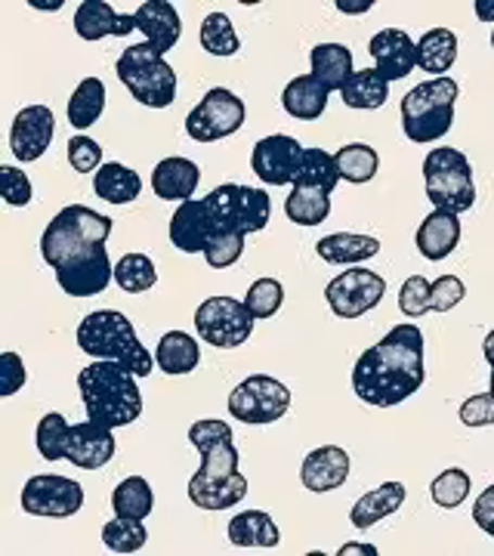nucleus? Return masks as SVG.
<instances>
[{
    "instance_id": "1",
    "label": "nucleus",
    "mask_w": 494,
    "mask_h": 556,
    "mask_svg": "<svg viewBox=\"0 0 494 556\" xmlns=\"http://www.w3.org/2000/svg\"><path fill=\"white\" fill-rule=\"evenodd\" d=\"M109 236L112 217L97 214L84 204H68L47 223L40 254L56 273V281L68 298L102 294L115 278V266L105 254Z\"/></svg>"
},
{
    "instance_id": "2",
    "label": "nucleus",
    "mask_w": 494,
    "mask_h": 556,
    "mask_svg": "<svg viewBox=\"0 0 494 556\" xmlns=\"http://www.w3.org/2000/svg\"><path fill=\"white\" fill-rule=\"evenodd\" d=\"M423 334L417 325H395L387 338L358 356L353 368V390L365 405L390 408L423 387Z\"/></svg>"
},
{
    "instance_id": "3",
    "label": "nucleus",
    "mask_w": 494,
    "mask_h": 556,
    "mask_svg": "<svg viewBox=\"0 0 494 556\" xmlns=\"http://www.w3.org/2000/svg\"><path fill=\"white\" fill-rule=\"evenodd\" d=\"M80 399L87 408V420L99 427H127L142 415V393L137 387V375L127 371L118 362H93L80 371Z\"/></svg>"
},
{
    "instance_id": "4",
    "label": "nucleus",
    "mask_w": 494,
    "mask_h": 556,
    "mask_svg": "<svg viewBox=\"0 0 494 556\" xmlns=\"http://www.w3.org/2000/svg\"><path fill=\"white\" fill-rule=\"evenodd\" d=\"M78 346L99 362H118L137 378H149L155 368V358L139 343L134 321L115 309H99L84 318L78 325Z\"/></svg>"
},
{
    "instance_id": "5",
    "label": "nucleus",
    "mask_w": 494,
    "mask_h": 556,
    "mask_svg": "<svg viewBox=\"0 0 494 556\" xmlns=\"http://www.w3.org/2000/svg\"><path fill=\"white\" fill-rule=\"evenodd\" d=\"M201 467L189 479V501L201 510H229L248 495V477L238 473V448L232 437L211 439L198 445Z\"/></svg>"
},
{
    "instance_id": "6",
    "label": "nucleus",
    "mask_w": 494,
    "mask_h": 556,
    "mask_svg": "<svg viewBox=\"0 0 494 556\" xmlns=\"http://www.w3.org/2000/svg\"><path fill=\"white\" fill-rule=\"evenodd\" d=\"M457 80L448 75L423 80L402 97V130L411 142H433L445 137L455 124Z\"/></svg>"
},
{
    "instance_id": "7",
    "label": "nucleus",
    "mask_w": 494,
    "mask_h": 556,
    "mask_svg": "<svg viewBox=\"0 0 494 556\" xmlns=\"http://www.w3.org/2000/svg\"><path fill=\"white\" fill-rule=\"evenodd\" d=\"M115 72H118V80L130 90V97L139 105L167 109L177 100V72L149 43L127 47L115 62Z\"/></svg>"
},
{
    "instance_id": "8",
    "label": "nucleus",
    "mask_w": 494,
    "mask_h": 556,
    "mask_svg": "<svg viewBox=\"0 0 494 556\" xmlns=\"http://www.w3.org/2000/svg\"><path fill=\"white\" fill-rule=\"evenodd\" d=\"M423 186L427 199L433 201L435 211L448 214H467L476 204L473 167L464 152L457 149H433L423 159Z\"/></svg>"
},
{
    "instance_id": "9",
    "label": "nucleus",
    "mask_w": 494,
    "mask_h": 556,
    "mask_svg": "<svg viewBox=\"0 0 494 556\" xmlns=\"http://www.w3.org/2000/svg\"><path fill=\"white\" fill-rule=\"evenodd\" d=\"M204 204L211 217L217 223V236L223 232H241L251 236L266 229L269 223V195L266 189L254 186H238V182H223L211 195H204Z\"/></svg>"
},
{
    "instance_id": "10",
    "label": "nucleus",
    "mask_w": 494,
    "mask_h": 556,
    "mask_svg": "<svg viewBox=\"0 0 494 556\" xmlns=\"http://www.w3.org/2000/svg\"><path fill=\"white\" fill-rule=\"evenodd\" d=\"M229 415L248 427H266L288 415L291 390L269 375H251L229 393Z\"/></svg>"
},
{
    "instance_id": "11",
    "label": "nucleus",
    "mask_w": 494,
    "mask_h": 556,
    "mask_svg": "<svg viewBox=\"0 0 494 556\" xmlns=\"http://www.w3.org/2000/svg\"><path fill=\"white\" fill-rule=\"evenodd\" d=\"M254 321L257 318L251 316L244 300L236 298H207L195 309L198 338L217 350H236L248 343L254 334Z\"/></svg>"
},
{
    "instance_id": "12",
    "label": "nucleus",
    "mask_w": 494,
    "mask_h": 556,
    "mask_svg": "<svg viewBox=\"0 0 494 556\" xmlns=\"http://www.w3.org/2000/svg\"><path fill=\"white\" fill-rule=\"evenodd\" d=\"M244 102L238 100L232 90L214 87L204 100L186 118V134L195 142H217L223 137H232L244 124Z\"/></svg>"
},
{
    "instance_id": "13",
    "label": "nucleus",
    "mask_w": 494,
    "mask_h": 556,
    "mask_svg": "<svg viewBox=\"0 0 494 556\" xmlns=\"http://www.w3.org/2000/svg\"><path fill=\"white\" fill-rule=\"evenodd\" d=\"M84 507V489L80 482L56 473H40L31 477L22 489V510L31 517L65 519L75 517Z\"/></svg>"
},
{
    "instance_id": "14",
    "label": "nucleus",
    "mask_w": 494,
    "mask_h": 556,
    "mask_svg": "<svg viewBox=\"0 0 494 556\" xmlns=\"http://www.w3.org/2000/svg\"><path fill=\"white\" fill-rule=\"evenodd\" d=\"M383 294H387V281L371 269H358V266L331 278L325 288V300L340 318H358L371 313Z\"/></svg>"
},
{
    "instance_id": "15",
    "label": "nucleus",
    "mask_w": 494,
    "mask_h": 556,
    "mask_svg": "<svg viewBox=\"0 0 494 556\" xmlns=\"http://www.w3.org/2000/svg\"><path fill=\"white\" fill-rule=\"evenodd\" d=\"M303 146L296 142L294 137L288 134H273V137L259 139L251 152V167L263 182L269 186H288L294 182L296 167H300V159H303Z\"/></svg>"
},
{
    "instance_id": "16",
    "label": "nucleus",
    "mask_w": 494,
    "mask_h": 556,
    "mask_svg": "<svg viewBox=\"0 0 494 556\" xmlns=\"http://www.w3.org/2000/svg\"><path fill=\"white\" fill-rule=\"evenodd\" d=\"M56 134V118L50 105H25L10 127V152L20 161H38Z\"/></svg>"
},
{
    "instance_id": "17",
    "label": "nucleus",
    "mask_w": 494,
    "mask_h": 556,
    "mask_svg": "<svg viewBox=\"0 0 494 556\" xmlns=\"http://www.w3.org/2000/svg\"><path fill=\"white\" fill-rule=\"evenodd\" d=\"M368 53L375 56L377 75L387 80V84L390 80L408 78L411 68L417 65V43L402 28H383V31H377L371 43H368Z\"/></svg>"
},
{
    "instance_id": "18",
    "label": "nucleus",
    "mask_w": 494,
    "mask_h": 556,
    "mask_svg": "<svg viewBox=\"0 0 494 556\" xmlns=\"http://www.w3.org/2000/svg\"><path fill=\"white\" fill-rule=\"evenodd\" d=\"M217 236L214 219L207 214V204L201 201H182L174 219H170V241L174 248L182 254H204V248L211 244V239Z\"/></svg>"
},
{
    "instance_id": "19",
    "label": "nucleus",
    "mask_w": 494,
    "mask_h": 556,
    "mask_svg": "<svg viewBox=\"0 0 494 556\" xmlns=\"http://www.w3.org/2000/svg\"><path fill=\"white\" fill-rule=\"evenodd\" d=\"M134 20H137V31L145 35V43L155 53L164 56V53H170L177 47L179 35H182V22H179V13L174 3H167V0H145V3L137 7Z\"/></svg>"
},
{
    "instance_id": "20",
    "label": "nucleus",
    "mask_w": 494,
    "mask_h": 556,
    "mask_svg": "<svg viewBox=\"0 0 494 556\" xmlns=\"http://www.w3.org/2000/svg\"><path fill=\"white\" fill-rule=\"evenodd\" d=\"M115 448L118 445H115L112 430L87 420V424H75L72 427L65 460L80 467V470H99V467H105L115 457Z\"/></svg>"
},
{
    "instance_id": "21",
    "label": "nucleus",
    "mask_w": 494,
    "mask_h": 556,
    "mask_svg": "<svg viewBox=\"0 0 494 556\" xmlns=\"http://www.w3.org/2000/svg\"><path fill=\"white\" fill-rule=\"evenodd\" d=\"M300 479L309 492H334L350 479V455L340 445H321L303 457Z\"/></svg>"
},
{
    "instance_id": "22",
    "label": "nucleus",
    "mask_w": 494,
    "mask_h": 556,
    "mask_svg": "<svg viewBox=\"0 0 494 556\" xmlns=\"http://www.w3.org/2000/svg\"><path fill=\"white\" fill-rule=\"evenodd\" d=\"M75 31L84 40H99L109 35L124 38V35L137 31V20L115 13L112 3H105V0H84L75 10Z\"/></svg>"
},
{
    "instance_id": "23",
    "label": "nucleus",
    "mask_w": 494,
    "mask_h": 556,
    "mask_svg": "<svg viewBox=\"0 0 494 556\" xmlns=\"http://www.w3.org/2000/svg\"><path fill=\"white\" fill-rule=\"evenodd\" d=\"M198 179H201V170L195 161L174 155V159L159 161V167L152 170V189L161 201H192Z\"/></svg>"
},
{
    "instance_id": "24",
    "label": "nucleus",
    "mask_w": 494,
    "mask_h": 556,
    "mask_svg": "<svg viewBox=\"0 0 494 556\" xmlns=\"http://www.w3.org/2000/svg\"><path fill=\"white\" fill-rule=\"evenodd\" d=\"M460 241V219L448 211H433L417 229V251L427 260H445Z\"/></svg>"
},
{
    "instance_id": "25",
    "label": "nucleus",
    "mask_w": 494,
    "mask_h": 556,
    "mask_svg": "<svg viewBox=\"0 0 494 556\" xmlns=\"http://www.w3.org/2000/svg\"><path fill=\"white\" fill-rule=\"evenodd\" d=\"M313 78L328 90H343L346 80L353 78V50L343 43H318L313 47Z\"/></svg>"
},
{
    "instance_id": "26",
    "label": "nucleus",
    "mask_w": 494,
    "mask_h": 556,
    "mask_svg": "<svg viewBox=\"0 0 494 556\" xmlns=\"http://www.w3.org/2000/svg\"><path fill=\"white\" fill-rule=\"evenodd\" d=\"M155 362L164 375L170 378H182V375H192L201 362V350H198V340L186 331H167L155 346Z\"/></svg>"
},
{
    "instance_id": "27",
    "label": "nucleus",
    "mask_w": 494,
    "mask_h": 556,
    "mask_svg": "<svg viewBox=\"0 0 494 556\" xmlns=\"http://www.w3.org/2000/svg\"><path fill=\"white\" fill-rule=\"evenodd\" d=\"M402 504H405V485L402 482H383V485H377L375 492L358 497L353 514H350V522L356 529H371L380 519L393 517Z\"/></svg>"
},
{
    "instance_id": "28",
    "label": "nucleus",
    "mask_w": 494,
    "mask_h": 556,
    "mask_svg": "<svg viewBox=\"0 0 494 556\" xmlns=\"http://www.w3.org/2000/svg\"><path fill=\"white\" fill-rule=\"evenodd\" d=\"M328 97H331V93H328L313 75H296V78L284 87L281 105H284V112H288L291 118L316 121L321 118V112L328 109Z\"/></svg>"
},
{
    "instance_id": "29",
    "label": "nucleus",
    "mask_w": 494,
    "mask_h": 556,
    "mask_svg": "<svg viewBox=\"0 0 494 556\" xmlns=\"http://www.w3.org/2000/svg\"><path fill=\"white\" fill-rule=\"evenodd\" d=\"M93 192L109 204H130L142 192V179H139L137 170L124 167L118 161H109V164L99 167L97 177H93Z\"/></svg>"
},
{
    "instance_id": "30",
    "label": "nucleus",
    "mask_w": 494,
    "mask_h": 556,
    "mask_svg": "<svg viewBox=\"0 0 494 556\" xmlns=\"http://www.w3.org/2000/svg\"><path fill=\"white\" fill-rule=\"evenodd\" d=\"M316 254L325 263L350 266V263H362V260H371L375 254H380V241L371 239V236H356V232H337V236L318 241Z\"/></svg>"
},
{
    "instance_id": "31",
    "label": "nucleus",
    "mask_w": 494,
    "mask_h": 556,
    "mask_svg": "<svg viewBox=\"0 0 494 556\" xmlns=\"http://www.w3.org/2000/svg\"><path fill=\"white\" fill-rule=\"evenodd\" d=\"M229 541L236 547H259V551H269V547H278V526L276 519L263 510H248V514H238L232 522H229Z\"/></svg>"
},
{
    "instance_id": "32",
    "label": "nucleus",
    "mask_w": 494,
    "mask_h": 556,
    "mask_svg": "<svg viewBox=\"0 0 494 556\" xmlns=\"http://www.w3.org/2000/svg\"><path fill=\"white\" fill-rule=\"evenodd\" d=\"M457 60V38L455 31L448 28H430L420 43H417V65L427 72V75H435V78H445V72L455 65Z\"/></svg>"
},
{
    "instance_id": "33",
    "label": "nucleus",
    "mask_w": 494,
    "mask_h": 556,
    "mask_svg": "<svg viewBox=\"0 0 494 556\" xmlns=\"http://www.w3.org/2000/svg\"><path fill=\"white\" fill-rule=\"evenodd\" d=\"M337 182H340V170L334 155H328L325 149H306L294 174V189H318L331 195Z\"/></svg>"
},
{
    "instance_id": "34",
    "label": "nucleus",
    "mask_w": 494,
    "mask_h": 556,
    "mask_svg": "<svg viewBox=\"0 0 494 556\" xmlns=\"http://www.w3.org/2000/svg\"><path fill=\"white\" fill-rule=\"evenodd\" d=\"M102 109H105V84L99 78H84L68 100V121L75 130H87L97 124Z\"/></svg>"
},
{
    "instance_id": "35",
    "label": "nucleus",
    "mask_w": 494,
    "mask_h": 556,
    "mask_svg": "<svg viewBox=\"0 0 494 556\" xmlns=\"http://www.w3.org/2000/svg\"><path fill=\"white\" fill-rule=\"evenodd\" d=\"M340 97L350 109H380L390 97V84L377 75V68H362V72H353V78L346 80Z\"/></svg>"
},
{
    "instance_id": "36",
    "label": "nucleus",
    "mask_w": 494,
    "mask_h": 556,
    "mask_svg": "<svg viewBox=\"0 0 494 556\" xmlns=\"http://www.w3.org/2000/svg\"><path fill=\"white\" fill-rule=\"evenodd\" d=\"M152 507H155V495H152V485L142 477H127L112 492V510H115V517L145 519L152 514Z\"/></svg>"
},
{
    "instance_id": "37",
    "label": "nucleus",
    "mask_w": 494,
    "mask_h": 556,
    "mask_svg": "<svg viewBox=\"0 0 494 556\" xmlns=\"http://www.w3.org/2000/svg\"><path fill=\"white\" fill-rule=\"evenodd\" d=\"M284 214L296 226H321L331 214V195L318 189H294L284 201Z\"/></svg>"
},
{
    "instance_id": "38",
    "label": "nucleus",
    "mask_w": 494,
    "mask_h": 556,
    "mask_svg": "<svg viewBox=\"0 0 494 556\" xmlns=\"http://www.w3.org/2000/svg\"><path fill=\"white\" fill-rule=\"evenodd\" d=\"M334 159L340 179H346V182H368V179H375L377 167H380V155H377L371 146H365V142L343 146Z\"/></svg>"
},
{
    "instance_id": "39",
    "label": "nucleus",
    "mask_w": 494,
    "mask_h": 556,
    "mask_svg": "<svg viewBox=\"0 0 494 556\" xmlns=\"http://www.w3.org/2000/svg\"><path fill=\"white\" fill-rule=\"evenodd\" d=\"M115 281L127 294H142L159 281V273H155V263L149 260V254H124L115 266Z\"/></svg>"
},
{
    "instance_id": "40",
    "label": "nucleus",
    "mask_w": 494,
    "mask_h": 556,
    "mask_svg": "<svg viewBox=\"0 0 494 556\" xmlns=\"http://www.w3.org/2000/svg\"><path fill=\"white\" fill-rule=\"evenodd\" d=\"M201 47L211 53V56H236L241 40H238L232 20L226 13H211L201 22Z\"/></svg>"
},
{
    "instance_id": "41",
    "label": "nucleus",
    "mask_w": 494,
    "mask_h": 556,
    "mask_svg": "<svg viewBox=\"0 0 494 556\" xmlns=\"http://www.w3.org/2000/svg\"><path fill=\"white\" fill-rule=\"evenodd\" d=\"M145 538L149 535H145L142 519L115 517L102 526V544H105L112 554H137V551H142Z\"/></svg>"
},
{
    "instance_id": "42",
    "label": "nucleus",
    "mask_w": 494,
    "mask_h": 556,
    "mask_svg": "<svg viewBox=\"0 0 494 556\" xmlns=\"http://www.w3.org/2000/svg\"><path fill=\"white\" fill-rule=\"evenodd\" d=\"M68 437H72V427L60 412H50V415L40 417L38 424V452L47 460H62L68 452Z\"/></svg>"
},
{
    "instance_id": "43",
    "label": "nucleus",
    "mask_w": 494,
    "mask_h": 556,
    "mask_svg": "<svg viewBox=\"0 0 494 556\" xmlns=\"http://www.w3.org/2000/svg\"><path fill=\"white\" fill-rule=\"evenodd\" d=\"M281 303H284V288L276 278H257L244 298V306L251 309L254 318H273L281 309Z\"/></svg>"
},
{
    "instance_id": "44",
    "label": "nucleus",
    "mask_w": 494,
    "mask_h": 556,
    "mask_svg": "<svg viewBox=\"0 0 494 556\" xmlns=\"http://www.w3.org/2000/svg\"><path fill=\"white\" fill-rule=\"evenodd\" d=\"M430 492H433V501L439 507H445V510H455L460 507L467 495H470V477L464 473V470H442L439 477L433 479V485H430Z\"/></svg>"
},
{
    "instance_id": "45",
    "label": "nucleus",
    "mask_w": 494,
    "mask_h": 556,
    "mask_svg": "<svg viewBox=\"0 0 494 556\" xmlns=\"http://www.w3.org/2000/svg\"><path fill=\"white\" fill-rule=\"evenodd\" d=\"M244 239L241 232H223L217 239H211V244L204 248V260L211 269H229L236 266L241 254H244Z\"/></svg>"
},
{
    "instance_id": "46",
    "label": "nucleus",
    "mask_w": 494,
    "mask_h": 556,
    "mask_svg": "<svg viewBox=\"0 0 494 556\" xmlns=\"http://www.w3.org/2000/svg\"><path fill=\"white\" fill-rule=\"evenodd\" d=\"M398 309L408 318H420L427 316V313H433V306H430V281L423 276L408 278L402 285V291H398Z\"/></svg>"
},
{
    "instance_id": "47",
    "label": "nucleus",
    "mask_w": 494,
    "mask_h": 556,
    "mask_svg": "<svg viewBox=\"0 0 494 556\" xmlns=\"http://www.w3.org/2000/svg\"><path fill=\"white\" fill-rule=\"evenodd\" d=\"M0 195L10 207H25L31 201V179L25 177V170L3 164L0 167Z\"/></svg>"
},
{
    "instance_id": "48",
    "label": "nucleus",
    "mask_w": 494,
    "mask_h": 556,
    "mask_svg": "<svg viewBox=\"0 0 494 556\" xmlns=\"http://www.w3.org/2000/svg\"><path fill=\"white\" fill-rule=\"evenodd\" d=\"M68 164L78 174H93L102 167V146L90 137H72L68 139Z\"/></svg>"
},
{
    "instance_id": "49",
    "label": "nucleus",
    "mask_w": 494,
    "mask_h": 556,
    "mask_svg": "<svg viewBox=\"0 0 494 556\" xmlns=\"http://www.w3.org/2000/svg\"><path fill=\"white\" fill-rule=\"evenodd\" d=\"M464 294H467V288L457 276L435 278L430 285V306H433V313H448L464 300Z\"/></svg>"
},
{
    "instance_id": "50",
    "label": "nucleus",
    "mask_w": 494,
    "mask_h": 556,
    "mask_svg": "<svg viewBox=\"0 0 494 556\" xmlns=\"http://www.w3.org/2000/svg\"><path fill=\"white\" fill-rule=\"evenodd\" d=\"M464 427H492L494 424V393H479L460 405Z\"/></svg>"
},
{
    "instance_id": "51",
    "label": "nucleus",
    "mask_w": 494,
    "mask_h": 556,
    "mask_svg": "<svg viewBox=\"0 0 494 556\" xmlns=\"http://www.w3.org/2000/svg\"><path fill=\"white\" fill-rule=\"evenodd\" d=\"M25 365H22L20 353H3L0 356V396H16L25 387Z\"/></svg>"
},
{
    "instance_id": "52",
    "label": "nucleus",
    "mask_w": 494,
    "mask_h": 556,
    "mask_svg": "<svg viewBox=\"0 0 494 556\" xmlns=\"http://www.w3.org/2000/svg\"><path fill=\"white\" fill-rule=\"evenodd\" d=\"M473 522L485 535L494 538V485H489L473 504Z\"/></svg>"
},
{
    "instance_id": "53",
    "label": "nucleus",
    "mask_w": 494,
    "mask_h": 556,
    "mask_svg": "<svg viewBox=\"0 0 494 556\" xmlns=\"http://www.w3.org/2000/svg\"><path fill=\"white\" fill-rule=\"evenodd\" d=\"M340 556H377V547L375 544H356V541H346L340 551Z\"/></svg>"
},
{
    "instance_id": "54",
    "label": "nucleus",
    "mask_w": 494,
    "mask_h": 556,
    "mask_svg": "<svg viewBox=\"0 0 494 556\" xmlns=\"http://www.w3.org/2000/svg\"><path fill=\"white\" fill-rule=\"evenodd\" d=\"M371 7H375V0H337V10L340 13H365Z\"/></svg>"
},
{
    "instance_id": "55",
    "label": "nucleus",
    "mask_w": 494,
    "mask_h": 556,
    "mask_svg": "<svg viewBox=\"0 0 494 556\" xmlns=\"http://www.w3.org/2000/svg\"><path fill=\"white\" fill-rule=\"evenodd\" d=\"M473 10L482 22H494V0H473Z\"/></svg>"
},
{
    "instance_id": "56",
    "label": "nucleus",
    "mask_w": 494,
    "mask_h": 556,
    "mask_svg": "<svg viewBox=\"0 0 494 556\" xmlns=\"http://www.w3.org/2000/svg\"><path fill=\"white\" fill-rule=\"evenodd\" d=\"M482 353H485V362L494 368V331L485 338V343H482Z\"/></svg>"
},
{
    "instance_id": "57",
    "label": "nucleus",
    "mask_w": 494,
    "mask_h": 556,
    "mask_svg": "<svg viewBox=\"0 0 494 556\" xmlns=\"http://www.w3.org/2000/svg\"><path fill=\"white\" fill-rule=\"evenodd\" d=\"M31 7H38V10H60L62 0H53V3H31Z\"/></svg>"
},
{
    "instance_id": "58",
    "label": "nucleus",
    "mask_w": 494,
    "mask_h": 556,
    "mask_svg": "<svg viewBox=\"0 0 494 556\" xmlns=\"http://www.w3.org/2000/svg\"><path fill=\"white\" fill-rule=\"evenodd\" d=\"M492 393H494V368H492Z\"/></svg>"
},
{
    "instance_id": "59",
    "label": "nucleus",
    "mask_w": 494,
    "mask_h": 556,
    "mask_svg": "<svg viewBox=\"0 0 494 556\" xmlns=\"http://www.w3.org/2000/svg\"><path fill=\"white\" fill-rule=\"evenodd\" d=\"M492 47H494V31H492Z\"/></svg>"
}]
</instances>
